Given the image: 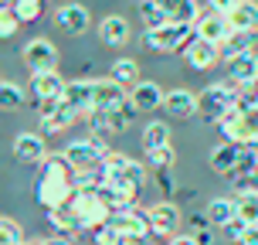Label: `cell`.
Listing matches in <instances>:
<instances>
[{"instance_id":"1","label":"cell","mask_w":258,"mask_h":245,"mask_svg":"<svg viewBox=\"0 0 258 245\" xmlns=\"http://www.w3.org/2000/svg\"><path fill=\"white\" fill-rule=\"evenodd\" d=\"M78 191L75 170L68 164L64 154H48L44 164L38 170V184H34V194H38V205L44 211H58V208H68L72 198Z\"/></svg>"},{"instance_id":"2","label":"cell","mask_w":258,"mask_h":245,"mask_svg":"<svg viewBox=\"0 0 258 245\" xmlns=\"http://www.w3.org/2000/svg\"><path fill=\"white\" fill-rule=\"evenodd\" d=\"M99 184H109V187L122 191L129 201H136L140 191L146 187V167L126 154H109L99 170Z\"/></svg>"},{"instance_id":"3","label":"cell","mask_w":258,"mask_h":245,"mask_svg":"<svg viewBox=\"0 0 258 245\" xmlns=\"http://www.w3.org/2000/svg\"><path fill=\"white\" fill-rule=\"evenodd\" d=\"M68 211L75 215L82 232H95V228H102V225L112 221V208L105 205V198L99 194V187H78L75 198H72V205H68Z\"/></svg>"},{"instance_id":"4","label":"cell","mask_w":258,"mask_h":245,"mask_svg":"<svg viewBox=\"0 0 258 245\" xmlns=\"http://www.w3.org/2000/svg\"><path fill=\"white\" fill-rule=\"evenodd\" d=\"M61 154L68 157L75 177H89V174H99V170H102V160L112 154V150H109L105 140H99V136H85V140L68 143Z\"/></svg>"},{"instance_id":"5","label":"cell","mask_w":258,"mask_h":245,"mask_svg":"<svg viewBox=\"0 0 258 245\" xmlns=\"http://www.w3.org/2000/svg\"><path fill=\"white\" fill-rule=\"evenodd\" d=\"M238 103V85L234 82H214L197 95V116L204 123H221Z\"/></svg>"},{"instance_id":"6","label":"cell","mask_w":258,"mask_h":245,"mask_svg":"<svg viewBox=\"0 0 258 245\" xmlns=\"http://www.w3.org/2000/svg\"><path fill=\"white\" fill-rule=\"evenodd\" d=\"M194 38H197L194 34V24H167V27H160V31H146L143 34V44L150 52L173 55V52H183Z\"/></svg>"},{"instance_id":"7","label":"cell","mask_w":258,"mask_h":245,"mask_svg":"<svg viewBox=\"0 0 258 245\" xmlns=\"http://www.w3.org/2000/svg\"><path fill=\"white\" fill-rule=\"evenodd\" d=\"M218 126H221V133L228 136V143H238V146H258V113L231 109Z\"/></svg>"},{"instance_id":"8","label":"cell","mask_w":258,"mask_h":245,"mask_svg":"<svg viewBox=\"0 0 258 245\" xmlns=\"http://www.w3.org/2000/svg\"><path fill=\"white\" fill-rule=\"evenodd\" d=\"M64 82L58 72H41V75L31 78V92H34V99H38V113L41 116H48V113H54L58 106H61L64 99Z\"/></svg>"},{"instance_id":"9","label":"cell","mask_w":258,"mask_h":245,"mask_svg":"<svg viewBox=\"0 0 258 245\" xmlns=\"http://www.w3.org/2000/svg\"><path fill=\"white\" fill-rule=\"evenodd\" d=\"M133 116H136V109L133 106H119V109H105V113H89V126H92V136H99V140H105V136H116V133H126L129 123H133Z\"/></svg>"},{"instance_id":"10","label":"cell","mask_w":258,"mask_h":245,"mask_svg":"<svg viewBox=\"0 0 258 245\" xmlns=\"http://www.w3.org/2000/svg\"><path fill=\"white\" fill-rule=\"evenodd\" d=\"M112 225L122 232V238H150L153 235V228H150V211H143L136 205L112 211Z\"/></svg>"},{"instance_id":"11","label":"cell","mask_w":258,"mask_h":245,"mask_svg":"<svg viewBox=\"0 0 258 245\" xmlns=\"http://www.w3.org/2000/svg\"><path fill=\"white\" fill-rule=\"evenodd\" d=\"M24 62L34 75H41V72H58V48L48 38H31L24 44Z\"/></svg>"},{"instance_id":"12","label":"cell","mask_w":258,"mask_h":245,"mask_svg":"<svg viewBox=\"0 0 258 245\" xmlns=\"http://www.w3.org/2000/svg\"><path fill=\"white\" fill-rule=\"evenodd\" d=\"M129 103V89H122L116 78H95L92 89V113H105V109H119Z\"/></svg>"},{"instance_id":"13","label":"cell","mask_w":258,"mask_h":245,"mask_svg":"<svg viewBox=\"0 0 258 245\" xmlns=\"http://www.w3.org/2000/svg\"><path fill=\"white\" fill-rule=\"evenodd\" d=\"M150 211V228H153L156 238H173L177 228H180V208L173 205V201H160V205L146 208Z\"/></svg>"},{"instance_id":"14","label":"cell","mask_w":258,"mask_h":245,"mask_svg":"<svg viewBox=\"0 0 258 245\" xmlns=\"http://www.w3.org/2000/svg\"><path fill=\"white\" fill-rule=\"evenodd\" d=\"M194 34L201 41H211V44H224V38L231 34V24H228V17H221L214 11H201V17L194 21Z\"/></svg>"},{"instance_id":"15","label":"cell","mask_w":258,"mask_h":245,"mask_svg":"<svg viewBox=\"0 0 258 245\" xmlns=\"http://www.w3.org/2000/svg\"><path fill=\"white\" fill-rule=\"evenodd\" d=\"M14 157L21 164H44L48 157V143L41 133H17L14 136Z\"/></svg>"},{"instance_id":"16","label":"cell","mask_w":258,"mask_h":245,"mask_svg":"<svg viewBox=\"0 0 258 245\" xmlns=\"http://www.w3.org/2000/svg\"><path fill=\"white\" fill-rule=\"evenodd\" d=\"M183 58H187V65H190L194 72H207V68H214V65L221 62V48L211 44V41L194 38L190 44L183 48Z\"/></svg>"},{"instance_id":"17","label":"cell","mask_w":258,"mask_h":245,"mask_svg":"<svg viewBox=\"0 0 258 245\" xmlns=\"http://www.w3.org/2000/svg\"><path fill=\"white\" fill-rule=\"evenodd\" d=\"M163 99H167V92L160 89L156 82H140V85H133V89H129V106H133L136 113L163 109Z\"/></svg>"},{"instance_id":"18","label":"cell","mask_w":258,"mask_h":245,"mask_svg":"<svg viewBox=\"0 0 258 245\" xmlns=\"http://www.w3.org/2000/svg\"><path fill=\"white\" fill-rule=\"evenodd\" d=\"M92 89H95V78H75L64 85V106H72L78 116H89L92 113Z\"/></svg>"},{"instance_id":"19","label":"cell","mask_w":258,"mask_h":245,"mask_svg":"<svg viewBox=\"0 0 258 245\" xmlns=\"http://www.w3.org/2000/svg\"><path fill=\"white\" fill-rule=\"evenodd\" d=\"M224 65H228V82H234V85H251V82H258L255 52H245V55H234V58H224Z\"/></svg>"},{"instance_id":"20","label":"cell","mask_w":258,"mask_h":245,"mask_svg":"<svg viewBox=\"0 0 258 245\" xmlns=\"http://www.w3.org/2000/svg\"><path fill=\"white\" fill-rule=\"evenodd\" d=\"M54 21H58V27H61L64 34H82L85 27H89V7H82V4H64V7H58V14H54Z\"/></svg>"},{"instance_id":"21","label":"cell","mask_w":258,"mask_h":245,"mask_svg":"<svg viewBox=\"0 0 258 245\" xmlns=\"http://www.w3.org/2000/svg\"><path fill=\"white\" fill-rule=\"evenodd\" d=\"M163 109L173 119H190V116H197V95L190 89H170L167 99H163Z\"/></svg>"},{"instance_id":"22","label":"cell","mask_w":258,"mask_h":245,"mask_svg":"<svg viewBox=\"0 0 258 245\" xmlns=\"http://www.w3.org/2000/svg\"><path fill=\"white\" fill-rule=\"evenodd\" d=\"M78 119H82V116H78L75 109L61 103L58 109H54V113H48V116H41V129H38V133H41V136H54V133H64L68 126H75Z\"/></svg>"},{"instance_id":"23","label":"cell","mask_w":258,"mask_h":245,"mask_svg":"<svg viewBox=\"0 0 258 245\" xmlns=\"http://www.w3.org/2000/svg\"><path fill=\"white\" fill-rule=\"evenodd\" d=\"M241 150L245 146H238V143H221V146H214L211 150V170L214 174H224V177H231L234 167H238V157H241Z\"/></svg>"},{"instance_id":"24","label":"cell","mask_w":258,"mask_h":245,"mask_svg":"<svg viewBox=\"0 0 258 245\" xmlns=\"http://www.w3.org/2000/svg\"><path fill=\"white\" fill-rule=\"evenodd\" d=\"M99 41L102 44H109V48H122L129 41V24L126 17H102V24H99Z\"/></svg>"},{"instance_id":"25","label":"cell","mask_w":258,"mask_h":245,"mask_svg":"<svg viewBox=\"0 0 258 245\" xmlns=\"http://www.w3.org/2000/svg\"><path fill=\"white\" fill-rule=\"evenodd\" d=\"M163 11H167V21L170 24H194L201 17V7L197 0H160Z\"/></svg>"},{"instance_id":"26","label":"cell","mask_w":258,"mask_h":245,"mask_svg":"<svg viewBox=\"0 0 258 245\" xmlns=\"http://www.w3.org/2000/svg\"><path fill=\"white\" fill-rule=\"evenodd\" d=\"M228 24H231V31H248V34H255L258 31V4L255 0H241V4L231 11Z\"/></svg>"},{"instance_id":"27","label":"cell","mask_w":258,"mask_h":245,"mask_svg":"<svg viewBox=\"0 0 258 245\" xmlns=\"http://www.w3.org/2000/svg\"><path fill=\"white\" fill-rule=\"evenodd\" d=\"M204 215L211 225H221V228H228L234 221V198H214V201H207Z\"/></svg>"},{"instance_id":"28","label":"cell","mask_w":258,"mask_h":245,"mask_svg":"<svg viewBox=\"0 0 258 245\" xmlns=\"http://www.w3.org/2000/svg\"><path fill=\"white\" fill-rule=\"evenodd\" d=\"M160 146H170V126L160 123V119H153V123H146V129H143V150L153 154Z\"/></svg>"},{"instance_id":"29","label":"cell","mask_w":258,"mask_h":245,"mask_svg":"<svg viewBox=\"0 0 258 245\" xmlns=\"http://www.w3.org/2000/svg\"><path fill=\"white\" fill-rule=\"evenodd\" d=\"M27 92L17 85V82H0V113H17L24 109Z\"/></svg>"},{"instance_id":"30","label":"cell","mask_w":258,"mask_h":245,"mask_svg":"<svg viewBox=\"0 0 258 245\" xmlns=\"http://www.w3.org/2000/svg\"><path fill=\"white\" fill-rule=\"evenodd\" d=\"M140 17H143V24H146V31H160V27L170 24L160 0H140Z\"/></svg>"},{"instance_id":"31","label":"cell","mask_w":258,"mask_h":245,"mask_svg":"<svg viewBox=\"0 0 258 245\" xmlns=\"http://www.w3.org/2000/svg\"><path fill=\"white\" fill-rule=\"evenodd\" d=\"M109 78H116L122 89H133V85H140L143 78H140V65L133 62V58H119L116 65H112V75Z\"/></svg>"},{"instance_id":"32","label":"cell","mask_w":258,"mask_h":245,"mask_svg":"<svg viewBox=\"0 0 258 245\" xmlns=\"http://www.w3.org/2000/svg\"><path fill=\"white\" fill-rule=\"evenodd\" d=\"M251 44H255V34H248V31H231L224 44H221V55L224 58H234V55H245L251 52Z\"/></svg>"},{"instance_id":"33","label":"cell","mask_w":258,"mask_h":245,"mask_svg":"<svg viewBox=\"0 0 258 245\" xmlns=\"http://www.w3.org/2000/svg\"><path fill=\"white\" fill-rule=\"evenodd\" d=\"M48 221H51V228L61 238H68V235H78L82 228H78V221H75V215L68 211V208H58V211H48Z\"/></svg>"},{"instance_id":"34","label":"cell","mask_w":258,"mask_h":245,"mask_svg":"<svg viewBox=\"0 0 258 245\" xmlns=\"http://www.w3.org/2000/svg\"><path fill=\"white\" fill-rule=\"evenodd\" d=\"M234 218L248 221V225H258V194H238L234 198Z\"/></svg>"},{"instance_id":"35","label":"cell","mask_w":258,"mask_h":245,"mask_svg":"<svg viewBox=\"0 0 258 245\" xmlns=\"http://www.w3.org/2000/svg\"><path fill=\"white\" fill-rule=\"evenodd\" d=\"M11 7H14V14H17L21 24H34L41 17V11H44V0H14Z\"/></svg>"},{"instance_id":"36","label":"cell","mask_w":258,"mask_h":245,"mask_svg":"<svg viewBox=\"0 0 258 245\" xmlns=\"http://www.w3.org/2000/svg\"><path fill=\"white\" fill-rule=\"evenodd\" d=\"M92 245H126V238H122V232L109 221V225H102V228L92 232Z\"/></svg>"},{"instance_id":"37","label":"cell","mask_w":258,"mask_h":245,"mask_svg":"<svg viewBox=\"0 0 258 245\" xmlns=\"http://www.w3.org/2000/svg\"><path fill=\"white\" fill-rule=\"evenodd\" d=\"M0 245H24V232L14 218H0Z\"/></svg>"},{"instance_id":"38","label":"cell","mask_w":258,"mask_h":245,"mask_svg":"<svg viewBox=\"0 0 258 245\" xmlns=\"http://www.w3.org/2000/svg\"><path fill=\"white\" fill-rule=\"evenodd\" d=\"M173 160H177L173 146H160V150H153V154H146V164H150L153 170H173Z\"/></svg>"},{"instance_id":"39","label":"cell","mask_w":258,"mask_h":245,"mask_svg":"<svg viewBox=\"0 0 258 245\" xmlns=\"http://www.w3.org/2000/svg\"><path fill=\"white\" fill-rule=\"evenodd\" d=\"M255 167H258V150L255 146H245L241 157H238V167H234L231 177H248V174H255Z\"/></svg>"},{"instance_id":"40","label":"cell","mask_w":258,"mask_h":245,"mask_svg":"<svg viewBox=\"0 0 258 245\" xmlns=\"http://www.w3.org/2000/svg\"><path fill=\"white\" fill-rule=\"evenodd\" d=\"M17 27H21V21H17L14 7H0V41L14 38V34H17Z\"/></svg>"},{"instance_id":"41","label":"cell","mask_w":258,"mask_h":245,"mask_svg":"<svg viewBox=\"0 0 258 245\" xmlns=\"http://www.w3.org/2000/svg\"><path fill=\"white\" fill-rule=\"evenodd\" d=\"M241 0H207V11H214V14H221V17H231V11L238 7Z\"/></svg>"},{"instance_id":"42","label":"cell","mask_w":258,"mask_h":245,"mask_svg":"<svg viewBox=\"0 0 258 245\" xmlns=\"http://www.w3.org/2000/svg\"><path fill=\"white\" fill-rule=\"evenodd\" d=\"M153 174H156V184H160V191H167V194L177 191V184H173V170H153Z\"/></svg>"},{"instance_id":"43","label":"cell","mask_w":258,"mask_h":245,"mask_svg":"<svg viewBox=\"0 0 258 245\" xmlns=\"http://www.w3.org/2000/svg\"><path fill=\"white\" fill-rule=\"evenodd\" d=\"M224 232H228V238H231V242H241V238H245V232H248V221L234 218L231 225H228V228H224Z\"/></svg>"},{"instance_id":"44","label":"cell","mask_w":258,"mask_h":245,"mask_svg":"<svg viewBox=\"0 0 258 245\" xmlns=\"http://www.w3.org/2000/svg\"><path fill=\"white\" fill-rule=\"evenodd\" d=\"M238 245H258V225H248V232H245V238Z\"/></svg>"},{"instance_id":"45","label":"cell","mask_w":258,"mask_h":245,"mask_svg":"<svg viewBox=\"0 0 258 245\" xmlns=\"http://www.w3.org/2000/svg\"><path fill=\"white\" fill-rule=\"evenodd\" d=\"M167 245H197V242H194V235H173Z\"/></svg>"},{"instance_id":"46","label":"cell","mask_w":258,"mask_h":245,"mask_svg":"<svg viewBox=\"0 0 258 245\" xmlns=\"http://www.w3.org/2000/svg\"><path fill=\"white\" fill-rule=\"evenodd\" d=\"M126 245H150V238H126Z\"/></svg>"},{"instance_id":"47","label":"cell","mask_w":258,"mask_h":245,"mask_svg":"<svg viewBox=\"0 0 258 245\" xmlns=\"http://www.w3.org/2000/svg\"><path fill=\"white\" fill-rule=\"evenodd\" d=\"M251 191L258 194V167H255V174H251Z\"/></svg>"},{"instance_id":"48","label":"cell","mask_w":258,"mask_h":245,"mask_svg":"<svg viewBox=\"0 0 258 245\" xmlns=\"http://www.w3.org/2000/svg\"><path fill=\"white\" fill-rule=\"evenodd\" d=\"M255 62H258V52H255Z\"/></svg>"}]
</instances>
